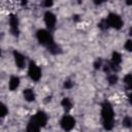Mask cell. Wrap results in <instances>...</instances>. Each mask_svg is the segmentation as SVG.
<instances>
[{"label":"cell","mask_w":132,"mask_h":132,"mask_svg":"<svg viewBox=\"0 0 132 132\" xmlns=\"http://www.w3.org/2000/svg\"><path fill=\"white\" fill-rule=\"evenodd\" d=\"M129 34H130V36H132V28H130V30H129Z\"/></svg>","instance_id":"d4e9b609"},{"label":"cell","mask_w":132,"mask_h":132,"mask_svg":"<svg viewBox=\"0 0 132 132\" xmlns=\"http://www.w3.org/2000/svg\"><path fill=\"white\" fill-rule=\"evenodd\" d=\"M36 37H37L38 41H39L41 44H43V45L48 46V45H51L52 43H54V40H53L52 35H51L46 30H43V29H42V30L37 31Z\"/></svg>","instance_id":"7a4b0ae2"},{"label":"cell","mask_w":132,"mask_h":132,"mask_svg":"<svg viewBox=\"0 0 132 132\" xmlns=\"http://www.w3.org/2000/svg\"><path fill=\"white\" fill-rule=\"evenodd\" d=\"M101 116L103 120V127L105 130H111L113 127V109L111 107V104L107 101H104L102 104L101 109Z\"/></svg>","instance_id":"6da1fadb"},{"label":"cell","mask_w":132,"mask_h":132,"mask_svg":"<svg viewBox=\"0 0 132 132\" xmlns=\"http://www.w3.org/2000/svg\"><path fill=\"white\" fill-rule=\"evenodd\" d=\"M28 74H29V76H30L33 80L37 81V80H39V78L41 77V70H40V68H39L34 62L31 61L30 64H29Z\"/></svg>","instance_id":"3957f363"},{"label":"cell","mask_w":132,"mask_h":132,"mask_svg":"<svg viewBox=\"0 0 132 132\" xmlns=\"http://www.w3.org/2000/svg\"><path fill=\"white\" fill-rule=\"evenodd\" d=\"M129 101H130V103H132V93H131L130 96H129Z\"/></svg>","instance_id":"cb8c5ba5"},{"label":"cell","mask_w":132,"mask_h":132,"mask_svg":"<svg viewBox=\"0 0 132 132\" xmlns=\"http://www.w3.org/2000/svg\"><path fill=\"white\" fill-rule=\"evenodd\" d=\"M9 25H10V31L14 36L19 35V21L16 15L10 14L9 15Z\"/></svg>","instance_id":"8992f818"},{"label":"cell","mask_w":132,"mask_h":132,"mask_svg":"<svg viewBox=\"0 0 132 132\" xmlns=\"http://www.w3.org/2000/svg\"><path fill=\"white\" fill-rule=\"evenodd\" d=\"M20 85V79L19 77L16 76H11L10 79H9V84H8V87H9V90L10 91H14Z\"/></svg>","instance_id":"8fae6325"},{"label":"cell","mask_w":132,"mask_h":132,"mask_svg":"<svg viewBox=\"0 0 132 132\" xmlns=\"http://www.w3.org/2000/svg\"><path fill=\"white\" fill-rule=\"evenodd\" d=\"M47 50H48V52H50L51 54H53V55H57V54H60V53H61V47H60L59 45H57L55 42L52 43L51 45H48V46H47Z\"/></svg>","instance_id":"4fadbf2b"},{"label":"cell","mask_w":132,"mask_h":132,"mask_svg":"<svg viewBox=\"0 0 132 132\" xmlns=\"http://www.w3.org/2000/svg\"><path fill=\"white\" fill-rule=\"evenodd\" d=\"M61 105L65 108V110H70L71 109V107H72V103H71V101H70V99H68V98H63V100L61 101Z\"/></svg>","instance_id":"5bb4252c"},{"label":"cell","mask_w":132,"mask_h":132,"mask_svg":"<svg viewBox=\"0 0 132 132\" xmlns=\"http://www.w3.org/2000/svg\"><path fill=\"white\" fill-rule=\"evenodd\" d=\"M13 56H14V61H15L16 66L19 68H24L25 67V57L15 51L13 52Z\"/></svg>","instance_id":"9c48e42d"},{"label":"cell","mask_w":132,"mask_h":132,"mask_svg":"<svg viewBox=\"0 0 132 132\" xmlns=\"http://www.w3.org/2000/svg\"><path fill=\"white\" fill-rule=\"evenodd\" d=\"M24 97L28 102H32L35 100V94L31 89H26L24 91Z\"/></svg>","instance_id":"7c38bea8"},{"label":"cell","mask_w":132,"mask_h":132,"mask_svg":"<svg viewBox=\"0 0 132 132\" xmlns=\"http://www.w3.org/2000/svg\"><path fill=\"white\" fill-rule=\"evenodd\" d=\"M124 81L126 84V86L132 90V74H127L124 78Z\"/></svg>","instance_id":"2e32d148"},{"label":"cell","mask_w":132,"mask_h":132,"mask_svg":"<svg viewBox=\"0 0 132 132\" xmlns=\"http://www.w3.org/2000/svg\"><path fill=\"white\" fill-rule=\"evenodd\" d=\"M125 48L128 52H132V40H127L125 43Z\"/></svg>","instance_id":"ffe728a7"},{"label":"cell","mask_w":132,"mask_h":132,"mask_svg":"<svg viewBox=\"0 0 132 132\" xmlns=\"http://www.w3.org/2000/svg\"><path fill=\"white\" fill-rule=\"evenodd\" d=\"M127 4H129V5H130V4H132V2H131V1H127Z\"/></svg>","instance_id":"484cf974"},{"label":"cell","mask_w":132,"mask_h":132,"mask_svg":"<svg viewBox=\"0 0 132 132\" xmlns=\"http://www.w3.org/2000/svg\"><path fill=\"white\" fill-rule=\"evenodd\" d=\"M123 126L126 127V128L132 127V119H131L129 116H127V117H125V118L123 119Z\"/></svg>","instance_id":"9a60e30c"},{"label":"cell","mask_w":132,"mask_h":132,"mask_svg":"<svg viewBox=\"0 0 132 132\" xmlns=\"http://www.w3.org/2000/svg\"><path fill=\"white\" fill-rule=\"evenodd\" d=\"M98 26H99V28H101L102 30H105V29H107L108 27H109V24H108V21H107V19H104V20H102L99 24H98Z\"/></svg>","instance_id":"e0dca14e"},{"label":"cell","mask_w":132,"mask_h":132,"mask_svg":"<svg viewBox=\"0 0 132 132\" xmlns=\"http://www.w3.org/2000/svg\"><path fill=\"white\" fill-rule=\"evenodd\" d=\"M39 128L40 126L33 119H31V121L28 123L27 126V132H39Z\"/></svg>","instance_id":"30bf717a"},{"label":"cell","mask_w":132,"mask_h":132,"mask_svg":"<svg viewBox=\"0 0 132 132\" xmlns=\"http://www.w3.org/2000/svg\"><path fill=\"white\" fill-rule=\"evenodd\" d=\"M44 22H45V25L47 26V28L53 29L56 25V15L51 11H46L44 13Z\"/></svg>","instance_id":"52a82bcc"},{"label":"cell","mask_w":132,"mask_h":132,"mask_svg":"<svg viewBox=\"0 0 132 132\" xmlns=\"http://www.w3.org/2000/svg\"><path fill=\"white\" fill-rule=\"evenodd\" d=\"M72 86H73V82H72L71 80H66V81L64 82V87H65L66 89H70V88H72Z\"/></svg>","instance_id":"44dd1931"},{"label":"cell","mask_w":132,"mask_h":132,"mask_svg":"<svg viewBox=\"0 0 132 132\" xmlns=\"http://www.w3.org/2000/svg\"><path fill=\"white\" fill-rule=\"evenodd\" d=\"M43 5L46 6V7H50V6L53 5V1H51V0H46V1L43 3Z\"/></svg>","instance_id":"603a6c76"},{"label":"cell","mask_w":132,"mask_h":132,"mask_svg":"<svg viewBox=\"0 0 132 132\" xmlns=\"http://www.w3.org/2000/svg\"><path fill=\"white\" fill-rule=\"evenodd\" d=\"M0 109H1V113H0V117L1 118H4L6 114H7V108H6V106L3 104V103H1V107H0Z\"/></svg>","instance_id":"d6986e66"},{"label":"cell","mask_w":132,"mask_h":132,"mask_svg":"<svg viewBox=\"0 0 132 132\" xmlns=\"http://www.w3.org/2000/svg\"><path fill=\"white\" fill-rule=\"evenodd\" d=\"M109 24V27H112L114 29H121L123 26V21L121 19L120 15L116 14V13H109L108 16L106 18Z\"/></svg>","instance_id":"277c9868"},{"label":"cell","mask_w":132,"mask_h":132,"mask_svg":"<svg viewBox=\"0 0 132 132\" xmlns=\"http://www.w3.org/2000/svg\"><path fill=\"white\" fill-rule=\"evenodd\" d=\"M32 119H33L40 127L45 126V124H46V122H47V117H46V114H45L43 111H38Z\"/></svg>","instance_id":"ba28073f"},{"label":"cell","mask_w":132,"mask_h":132,"mask_svg":"<svg viewBox=\"0 0 132 132\" xmlns=\"http://www.w3.org/2000/svg\"><path fill=\"white\" fill-rule=\"evenodd\" d=\"M75 126V120L71 116H64L61 120V127L65 131H70Z\"/></svg>","instance_id":"5b68a950"},{"label":"cell","mask_w":132,"mask_h":132,"mask_svg":"<svg viewBox=\"0 0 132 132\" xmlns=\"http://www.w3.org/2000/svg\"><path fill=\"white\" fill-rule=\"evenodd\" d=\"M100 66H101V60H100V59H98V60L94 63V68H95V69H99V68H100Z\"/></svg>","instance_id":"7402d4cb"},{"label":"cell","mask_w":132,"mask_h":132,"mask_svg":"<svg viewBox=\"0 0 132 132\" xmlns=\"http://www.w3.org/2000/svg\"><path fill=\"white\" fill-rule=\"evenodd\" d=\"M107 79H108V82L110 85H114L118 81V76L116 74H109L108 77H107Z\"/></svg>","instance_id":"ac0fdd59"}]
</instances>
